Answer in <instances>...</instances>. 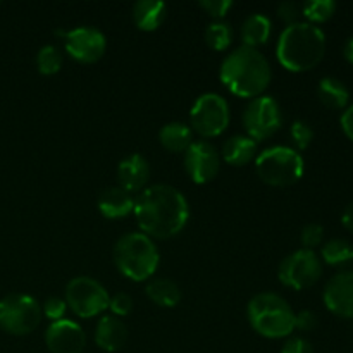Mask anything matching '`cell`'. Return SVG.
Returning <instances> with one entry per match:
<instances>
[{"label": "cell", "instance_id": "6da1fadb", "mask_svg": "<svg viewBox=\"0 0 353 353\" xmlns=\"http://www.w3.org/2000/svg\"><path fill=\"white\" fill-rule=\"evenodd\" d=\"M134 219L152 240H169L181 233L190 219V205L178 188L150 185L134 199Z\"/></svg>", "mask_w": 353, "mask_h": 353}, {"label": "cell", "instance_id": "7a4b0ae2", "mask_svg": "<svg viewBox=\"0 0 353 353\" xmlns=\"http://www.w3.org/2000/svg\"><path fill=\"white\" fill-rule=\"evenodd\" d=\"M219 79L228 92L240 99H255L264 95L272 79V69L259 48L236 47L223 59Z\"/></svg>", "mask_w": 353, "mask_h": 353}, {"label": "cell", "instance_id": "3957f363", "mask_svg": "<svg viewBox=\"0 0 353 353\" xmlns=\"http://www.w3.org/2000/svg\"><path fill=\"white\" fill-rule=\"evenodd\" d=\"M326 54V34L316 24L299 21L279 34L276 57L285 69L305 72L316 68Z\"/></svg>", "mask_w": 353, "mask_h": 353}, {"label": "cell", "instance_id": "277c9868", "mask_svg": "<svg viewBox=\"0 0 353 353\" xmlns=\"http://www.w3.org/2000/svg\"><path fill=\"white\" fill-rule=\"evenodd\" d=\"M112 259L117 271L134 283L152 279L161 262L157 245L141 231L123 234L114 243Z\"/></svg>", "mask_w": 353, "mask_h": 353}, {"label": "cell", "instance_id": "5b68a950", "mask_svg": "<svg viewBox=\"0 0 353 353\" xmlns=\"http://www.w3.org/2000/svg\"><path fill=\"white\" fill-rule=\"evenodd\" d=\"M247 317L252 330L268 340H283L295 331V310L278 293L262 292L252 296Z\"/></svg>", "mask_w": 353, "mask_h": 353}, {"label": "cell", "instance_id": "8992f818", "mask_svg": "<svg viewBox=\"0 0 353 353\" xmlns=\"http://www.w3.org/2000/svg\"><path fill=\"white\" fill-rule=\"evenodd\" d=\"M255 171L265 185L286 188L302 179L305 172V161L293 147L274 145L257 154Z\"/></svg>", "mask_w": 353, "mask_h": 353}, {"label": "cell", "instance_id": "52a82bcc", "mask_svg": "<svg viewBox=\"0 0 353 353\" xmlns=\"http://www.w3.org/2000/svg\"><path fill=\"white\" fill-rule=\"evenodd\" d=\"M41 305L24 293H10L0 300V327L12 336L31 334L41 323Z\"/></svg>", "mask_w": 353, "mask_h": 353}, {"label": "cell", "instance_id": "ba28073f", "mask_svg": "<svg viewBox=\"0 0 353 353\" xmlns=\"http://www.w3.org/2000/svg\"><path fill=\"white\" fill-rule=\"evenodd\" d=\"M65 305L76 317L92 319L109 309L110 295L102 283L88 276H76L65 285Z\"/></svg>", "mask_w": 353, "mask_h": 353}, {"label": "cell", "instance_id": "9c48e42d", "mask_svg": "<svg viewBox=\"0 0 353 353\" xmlns=\"http://www.w3.org/2000/svg\"><path fill=\"white\" fill-rule=\"evenodd\" d=\"M231 121L230 103L224 97L202 93L190 110V128L202 138H216L228 130Z\"/></svg>", "mask_w": 353, "mask_h": 353}, {"label": "cell", "instance_id": "30bf717a", "mask_svg": "<svg viewBox=\"0 0 353 353\" xmlns=\"http://www.w3.org/2000/svg\"><path fill=\"white\" fill-rule=\"evenodd\" d=\"M323 276V261L314 250L292 252L286 255L278 268V279L283 286L300 292L316 285Z\"/></svg>", "mask_w": 353, "mask_h": 353}, {"label": "cell", "instance_id": "8fae6325", "mask_svg": "<svg viewBox=\"0 0 353 353\" xmlns=\"http://www.w3.org/2000/svg\"><path fill=\"white\" fill-rule=\"evenodd\" d=\"M283 124V112L278 100L271 95L255 97L243 110V126L247 137L264 141L279 131Z\"/></svg>", "mask_w": 353, "mask_h": 353}, {"label": "cell", "instance_id": "7c38bea8", "mask_svg": "<svg viewBox=\"0 0 353 353\" xmlns=\"http://www.w3.org/2000/svg\"><path fill=\"white\" fill-rule=\"evenodd\" d=\"M55 34L64 40L69 57L79 64H93L100 61L107 50V38L99 28L78 26L72 30H57Z\"/></svg>", "mask_w": 353, "mask_h": 353}, {"label": "cell", "instance_id": "4fadbf2b", "mask_svg": "<svg viewBox=\"0 0 353 353\" xmlns=\"http://www.w3.org/2000/svg\"><path fill=\"white\" fill-rule=\"evenodd\" d=\"M185 172L195 185L212 181L221 169V155L207 140H196L183 154Z\"/></svg>", "mask_w": 353, "mask_h": 353}, {"label": "cell", "instance_id": "5bb4252c", "mask_svg": "<svg viewBox=\"0 0 353 353\" xmlns=\"http://www.w3.org/2000/svg\"><path fill=\"white\" fill-rule=\"evenodd\" d=\"M45 345L50 353H81L86 347V334L78 323L64 317L48 324Z\"/></svg>", "mask_w": 353, "mask_h": 353}, {"label": "cell", "instance_id": "9a60e30c", "mask_svg": "<svg viewBox=\"0 0 353 353\" xmlns=\"http://www.w3.org/2000/svg\"><path fill=\"white\" fill-rule=\"evenodd\" d=\"M324 305L334 316L353 319V271H341L326 283Z\"/></svg>", "mask_w": 353, "mask_h": 353}, {"label": "cell", "instance_id": "2e32d148", "mask_svg": "<svg viewBox=\"0 0 353 353\" xmlns=\"http://www.w3.org/2000/svg\"><path fill=\"white\" fill-rule=\"evenodd\" d=\"M117 183L128 193H141L150 179V164L140 154H131L117 164Z\"/></svg>", "mask_w": 353, "mask_h": 353}, {"label": "cell", "instance_id": "e0dca14e", "mask_svg": "<svg viewBox=\"0 0 353 353\" xmlns=\"http://www.w3.org/2000/svg\"><path fill=\"white\" fill-rule=\"evenodd\" d=\"M93 340L97 347L103 352L114 353L121 350L128 340L126 324L116 316H102L95 326Z\"/></svg>", "mask_w": 353, "mask_h": 353}, {"label": "cell", "instance_id": "ac0fdd59", "mask_svg": "<svg viewBox=\"0 0 353 353\" xmlns=\"http://www.w3.org/2000/svg\"><path fill=\"white\" fill-rule=\"evenodd\" d=\"M97 207L105 219H121L133 214L134 199L121 186H109L99 195Z\"/></svg>", "mask_w": 353, "mask_h": 353}, {"label": "cell", "instance_id": "d6986e66", "mask_svg": "<svg viewBox=\"0 0 353 353\" xmlns=\"http://www.w3.org/2000/svg\"><path fill=\"white\" fill-rule=\"evenodd\" d=\"M221 157L226 164L241 168L247 165L248 162L255 161L257 157V141L252 140L247 134H234L228 138L221 148Z\"/></svg>", "mask_w": 353, "mask_h": 353}, {"label": "cell", "instance_id": "ffe728a7", "mask_svg": "<svg viewBox=\"0 0 353 353\" xmlns=\"http://www.w3.org/2000/svg\"><path fill=\"white\" fill-rule=\"evenodd\" d=\"M133 23L141 31H155L162 26L168 16V6L161 0H138L131 10Z\"/></svg>", "mask_w": 353, "mask_h": 353}, {"label": "cell", "instance_id": "44dd1931", "mask_svg": "<svg viewBox=\"0 0 353 353\" xmlns=\"http://www.w3.org/2000/svg\"><path fill=\"white\" fill-rule=\"evenodd\" d=\"M272 23L265 14L254 12L241 23L240 38L243 47L259 48L261 45H265L271 38Z\"/></svg>", "mask_w": 353, "mask_h": 353}, {"label": "cell", "instance_id": "7402d4cb", "mask_svg": "<svg viewBox=\"0 0 353 353\" xmlns=\"http://www.w3.org/2000/svg\"><path fill=\"white\" fill-rule=\"evenodd\" d=\"M159 141L171 154H185L186 148L195 140H193V131L188 124L181 123V121H172L161 128Z\"/></svg>", "mask_w": 353, "mask_h": 353}, {"label": "cell", "instance_id": "603a6c76", "mask_svg": "<svg viewBox=\"0 0 353 353\" xmlns=\"http://www.w3.org/2000/svg\"><path fill=\"white\" fill-rule=\"evenodd\" d=\"M145 295L157 307L172 309L181 302V290L169 278H152L145 286Z\"/></svg>", "mask_w": 353, "mask_h": 353}, {"label": "cell", "instance_id": "cb8c5ba5", "mask_svg": "<svg viewBox=\"0 0 353 353\" xmlns=\"http://www.w3.org/2000/svg\"><path fill=\"white\" fill-rule=\"evenodd\" d=\"M317 97L323 102V105L330 109H347L348 100H350V90L341 79L334 76H326L317 85Z\"/></svg>", "mask_w": 353, "mask_h": 353}, {"label": "cell", "instance_id": "d4e9b609", "mask_svg": "<svg viewBox=\"0 0 353 353\" xmlns=\"http://www.w3.org/2000/svg\"><path fill=\"white\" fill-rule=\"evenodd\" d=\"M321 259H323L324 264L333 265V268L350 264L353 262V245L343 238H333L323 245Z\"/></svg>", "mask_w": 353, "mask_h": 353}, {"label": "cell", "instance_id": "484cf974", "mask_svg": "<svg viewBox=\"0 0 353 353\" xmlns=\"http://www.w3.org/2000/svg\"><path fill=\"white\" fill-rule=\"evenodd\" d=\"M203 38L207 47L212 48L214 52H224L233 43V28L226 21H212L205 28Z\"/></svg>", "mask_w": 353, "mask_h": 353}, {"label": "cell", "instance_id": "4316f807", "mask_svg": "<svg viewBox=\"0 0 353 353\" xmlns=\"http://www.w3.org/2000/svg\"><path fill=\"white\" fill-rule=\"evenodd\" d=\"M34 62H37V69L41 76H54L62 69L64 55L55 45H43L38 50Z\"/></svg>", "mask_w": 353, "mask_h": 353}, {"label": "cell", "instance_id": "83f0119b", "mask_svg": "<svg viewBox=\"0 0 353 353\" xmlns=\"http://www.w3.org/2000/svg\"><path fill=\"white\" fill-rule=\"evenodd\" d=\"M336 7L334 0H310V2L302 3V16L305 17L307 23L317 26L330 21L336 12Z\"/></svg>", "mask_w": 353, "mask_h": 353}, {"label": "cell", "instance_id": "f1b7e54d", "mask_svg": "<svg viewBox=\"0 0 353 353\" xmlns=\"http://www.w3.org/2000/svg\"><path fill=\"white\" fill-rule=\"evenodd\" d=\"M314 130L307 121L296 119L293 121L292 126H290V137H292L293 145H295L296 152L307 150L310 147V143L314 141Z\"/></svg>", "mask_w": 353, "mask_h": 353}, {"label": "cell", "instance_id": "f546056e", "mask_svg": "<svg viewBox=\"0 0 353 353\" xmlns=\"http://www.w3.org/2000/svg\"><path fill=\"white\" fill-rule=\"evenodd\" d=\"M324 240V228L317 223H309L303 226L302 233H300V241H302L305 250H314L319 245H323Z\"/></svg>", "mask_w": 353, "mask_h": 353}, {"label": "cell", "instance_id": "4dcf8cb0", "mask_svg": "<svg viewBox=\"0 0 353 353\" xmlns=\"http://www.w3.org/2000/svg\"><path fill=\"white\" fill-rule=\"evenodd\" d=\"M134 302L131 299V295H128L126 292H117L116 295L110 296L109 300V310L112 312V316L116 317H126L133 312Z\"/></svg>", "mask_w": 353, "mask_h": 353}, {"label": "cell", "instance_id": "1f68e13d", "mask_svg": "<svg viewBox=\"0 0 353 353\" xmlns=\"http://www.w3.org/2000/svg\"><path fill=\"white\" fill-rule=\"evenodd\" d=\"M65 312H68V305H65V300L61 299V296H48L43 302V305H41V314L50 323L64 319Z\"/></svg>", "mask_w": 353, "mask_h": 353}, {"label": "cell", "instance_id": "d6a6232c", "mask_svg": "<svg viewBox=\"0 0 353 353\" xmlns=\"http://www.w3.org/2000/svg\"><path fill=\"white\" fill-rule=\"evenodd\" d=\"M199 7L205 10L214 21H224L230 9H233V2L231 0H202L199 2Z\"/></svg>", "mask_w": 353, "mask_h": 353}, {"label": "cell", "instance_id": "836d02e7", "mask_svg": "<svg viewBox=\"0 0 353 353\" xmlns=\"http://www.w3.org/2000/svg\"><path fill=\"white\" fill-rule=\"evenodd\" d=\"M300 16H302V6H300V3L281 2L278 6V17L283 23H286V26L299 23Z\"/></svg>", "mask_w": 353, "mask_h": 353}, {"label": "cell", "instance_id": "e575fe53", "mask_svg": "<svg viewBox=\"0 0 353 353\" xmlns=\"http://www.w3.org/2000/svg\"><path fill=\"white\" fill-rule=\"evenodd\" d=\"M319 324V319H317L316 312L312 310H300V312H295V330L303 331V333H310L314 331Z\"/></svg>", "mask_w": 353, "mask_h": 353}, {"label": "cell", "instance_id": "d590c367", "mask_svg": "<svg viewBox=\"0 0 353 353\" xmlns=\"http://www.w3.org/2000/svg\"><path fill=\"white\" fill-rule=\"evenodd\" d=\"M281 353H314V348L305 338L293 336L285 341V345L281 347Z\"/></svg>", "mask_w": 353, "mask_h": 353}, {"label": "cell", "instance_id": "8d00e7d4", "mask_svg": "<svg viewBox=\"0 0 353 353\" xmlns=\"http://www.w3.org/2000/svg\"><path fill=\"white\" fill-rule=\"evenodd\" d=\"M340 124L343 133L353 141V105H348L340 117Z\"/></svg>", "mask_w": 353, "mask_h": 353}, {"label": "cell", "instance_id": "74e56055", "mask_svg": "<svg viewBox=\"0 0 353 353\" xmlns=\"http://www.w3.org/2000/svg\"><path fill=\"white\" fill-rule=\"evenodd\" d=\"M341 224L345 226V230L352 231L353 233V202H350L345 207L343 214H341Z\"/></svg>", "mask_w": 353, "mask_h": 353}, {"label": "cell", "instance_id": "f35d334b", "mask_svg": "<svg viewBox=\"0 0 353 353\" xmlns=\"http://www.w3.org/2000/svg\"><path fill=\"white\" fill-rule=\"evenodd\" d=\"M343 55H345V59H347V61L350 62V64L353 65V37L348 38L347 43H345Z\"/></svg>", "mask_w": 353, "mask_h": 353}]
</instances>
